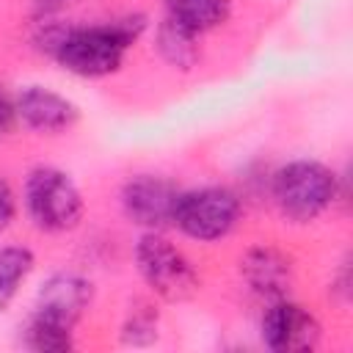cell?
Wrapping results in <instances>:
<instances>
[{
    "label": "cell",
    "mask_w": 353,
    "mask_h": 353,
    "mask_svg": "<svg viewBox=\"0 0 353 353\" xmlns=\"http://www.w3.org/2000/svg\"><path fill=\"white\" fill-rule=\"evenodd\" d=\"M143 14H124L108 22L72 25L58 17L36 19L33 47L63 72L83 80H102L124 66L130 47L146 33Z\"/></svg>",
    "instance_id": "cell-1"
},
{
    "label": "cell",
    "mask_w": 353,
    "mask_h": 353,
    "mask_svg": "<svg viewBox=\"0 0 353 353\" xmlns=\"http://www.w3.org/2000/svg\"><path fill=\"white\" fill-rule=\"evenodd\" d=\"M270 199L284 221L306 226L334 207L339 199V176L320 160L298 157L273 171Z\"/></svg>",
    "instance_id": "cell-2"
},
{
    "label": "cell",
    "mask_w": 353,
    "mask_h": 353,
    "mask_svg": "<svg viewBox=\"0 0 353 353\" xmlns=\"http://www.w3.org/2000/svg\"><path fill=\"white\" fill-rule=\"evenodd\" d=\"M28 221L47 234H66L83 223L85 201L77 182L58 165H33L22 182Z\"/></svg>",
    "instance_id": "cell-3"
},
{
    "label": "cell",
    "mask_w": 353,
    "mask_h": 353,
    "mask_svg": "<svg viewBox=\"0 0 353 353\" xmlns=\"http://www.w3.org/2000/svg\"><path fill=\"white\" fill-rule=\"evenodd\" d=\"M132 256L143 284L163 303H185L201 287L199 270L193 268L188 254L168 237H163V232H141Z\"/></svg>",
    "instance_id": "cell-4"
},
{
    "label": "cell",
    "mask_w": 353,
    "mask_h": 353,
    "mask_svg": "<svg viewBox=\"0 0 353 353\" xmlns=\"http://www.w3.org/2000/svg\"><path fill=\"white\" fill-rule=\"evenodd\" d=\"M243 218L240 196L226 185H201L179 190L171 226H176L188 240L218 243L229 237Z\"/></svg>",
    "instance_id": "cell-5"
},
{
    "label": "cell",
    "mask_w": 353,
    "mask_h": 353,
    "mask_svg": "<svg viewBox=\"0 0 353 353\" xmlns=\"http://www.w3.org/2000/svg\"><path fill=\"white\" fill-rule=\"evenodd\" d=\"M179 188L163 174H132L119 190L124 218L141 232H163L171 226Z\"/></svg>",
    "instance_id": "cell-6"
},
{
    "label": "cell",
    "mask_w": 353,
    "mask_h": 353,
    "mask_svg": "<svg viewBox=\"0 0 353 353\" xmlns=\"http://www.w3.org/2000/svg\"><path fill=\"white\" fill-rule=\"evenodd\" d=\"M259 336L273 353H306L323 339V325L306 306L279 298L270 301L259 320Z\"/></svg>",
    "instance_id": "cell-7"
},
{
    "label": "cell",
    "mask_w": 353,
    "mask_h": 353,
    "mask_svg": "<svg viewBox=\"0 0 353 353\" xmlns=\"http://www.w3.org/2000/svg\"><path fill=\"white\" fill-rule=\"evenodd\" d=\"M91 301H94V284L85 276L58 270L41 281L30 314L44 323L74 331V325L88 312Z\"/></svg>",
    "instance_id": "cell-8"
},
{
    "label": "cell",
    "mask_w": 353,
    "mask_h": 353,
    "mask_svg": "<svg viewBox=\"0 0 353 353\" xmlns=\"http://www.w3.org/2000/svg\"><path fill=\"white\" fill-rule=\"evenodd\" d=\"M14 108L19 124L39 135H61L80 121V108L66 94L39 83L22 85L14 94Z\"/></svg>",
    "instance_id": "cell-9"
},
{
    "label": "cell",
    "mask_w": 353,
    "mask_h": 353,
    "mask_svg": "<svg viewBox=\"0 0 353 353\" xmlns=\"http://www.w3.org/2000/svg\"><path fill=\"white\" fill-rule=\"evenodd\" d=\"M240 276L245 287L262 301L290 298L292 259L276 245H254L240 256Z\"/></svg>",
    "instance_id": "cell-10"
},
{
    "label": "cell",
    "mask_w": 353,
    "mask_h": 353,
    "mask_svg": "<svg viewBox=\"0 0 353 353\" xmlns=\"http://www.w3.org/2000/svg\"><path fill=\"white\" fill-rule=\"evenodd\" d=\"M154 50L160 55V61L171 69H179V72H190L199 58H201V50H199V36L188 28H182L179 22H174L171 17H163L154 28Z\"/></svg>",
    "instance_id": "cell-11"
},
{
    "label": "cell",
    "mask_w": 353,
    "mask_h": 353,
    "mask_svg": "<svg viewBox=\"0 0 353 353\" xmlns=\"http://www.w3.org/2000/svg\"><path fill=\"white\" fill-rule=\"evenodd\" d=\"M232 14V0H165V17L204 36L221 28Z\"/></svg>",
    "instance_id": "cell-12"
},
{
    "label": "cell",
    "mask_w": 353,
    "mask_h": 353,
    "mask_svg": "<svg viewBox=\"0 0 353 353\" xmlns=\"http://www.w3.org/2000/svg\"><path fill=\"white\" fill-rule=\"evenodd\" d=\"M36 268V254L28 245L6 243L0 245V314L11 309L17 295L22 292L25 281Z\"/></svg>",
    "instance_id": "cell-13"
},
{
    "label": "cell",
    "mask_w": 353,
    "mask_h": 353,
    "mask_svg": "<svg viewBox=\"0 0 353 353\" xmlns=\"http://www.w3.org/2000/svg\"><path fill=\"white\" fill-rule=\"evenodd\" d=\"M25 347L36 350V353H66L74 347V331L72 328H61L52 323H44L39 317H28L25 323Z\"/></svg>",
    "instance_id": "cell-14"
},
{
    "label": "cell",
    "mask_w": 353,
    "mask_h": 353,
    "mask_svg": "<svg viewBox=\"0 0 353 353\" xmlns=\"http://www.w3.org/2000/svg\"><path fill=\"white\" fill-rule=\"evenodd\" d=\"M160 334V314L152 309V303H135V309L127 312L121 323V342L132 347H146Z\"/></svg>",
    "instance_id": "cell-15"
},
{
    "label": "cell",
    "mask_w": 353,
    "mask_h": 353,
    "mask_svg": "<svg viewBox=\"0 0 353 353\" xmlns=\"http://www.w3.org/2000/svg\"><path fill=\"white\" fill-rule=\"evenodd\" d=\"M14 218H17V196L11 185L0 176V234L14 223Z\"/></svg>",
    "instance_id": "cell-16"
},
{
    "label": "cell",
    "mask_w": 353,
    "mask_h": 353,
    "mask_svg": "<svg viewBox=\"0 0 353 353\" xmlns=\"http://www.w3.org/2000/svg\"><path fill=\"white\" fill-rule=\"evenodd\" d=\"M17 127H19V119H17L14 97L0 88V135H11Z\"/></svg>",
    "instance_id": "cell-17"
},
{
    "label": "cell",
    "mask_w": 353,
    "mask_h": 353,
    "mask_svg": "<svg viewBox=\"0 0 353 353\" xmlns=\"http://www.w3.org/2000/svg\"><path fill=\"white\" fill-rule=\"evenodd\" d=\"M72 3H77V0H30V11L36 19H47V17H58Z\"/></svg>",
    "instance_id": "cell-18"
},
{
    "label": "cell",
    "mask_w": 353,
    "mask_h": 353,
    "mask_svg": "<svg viewBox=\"0 0 353 353\" xmlns=\"http://www.w3.org/2000/svg\"><path fill=\"white\" fill-rule=\"evenodd\" d=\"M336 295H339V301H347L350 298V259H345L342 265H339V270H336V276H334V287H331Z\"/></svg>",
    "instance_id": "cell-19"
}]
</instances>
